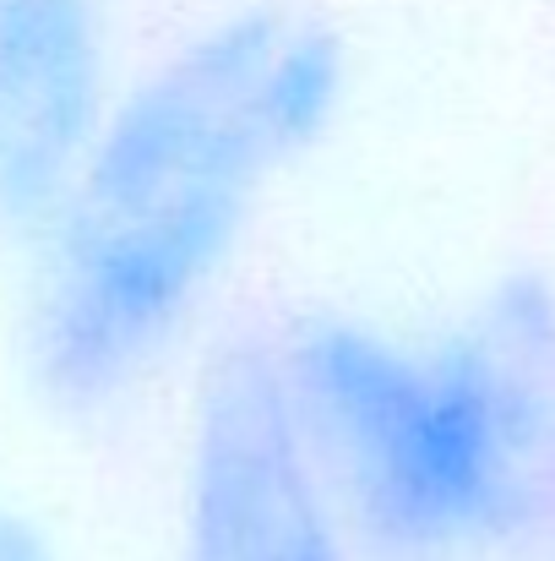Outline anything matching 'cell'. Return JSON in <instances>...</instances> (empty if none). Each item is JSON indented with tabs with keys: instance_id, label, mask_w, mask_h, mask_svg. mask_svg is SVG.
Masks as SVG:
<instances>
[{
	"instance_id": "obj_1",
	"label": "cell",
	"mask_w": 555,
	"mask_h": 561,
	"mask_svg": "<svg viewBox=\"0 0 555 561\" xmlns=\"http://www.w3.org/2000/svg\"><path fill=\"white\" fill-rule=\"evenodd\" d=\"M355 60L300 0H240L115 93V110L27 251L16 355L60 420L120 414L201 328L273 186L344 121Z\"/></svg>"
},
{
	"instance_id": "obj_2",
	"label": "cell",
	"mask_w": 555,
	"mask_h": 561,
	"mask_svg": "<svg viewBox=\"0 0 555 561\" xmlns=\"http://www.w3.org/2000/svg\"><path fill=\"white\" fill-rule=\"evenodd\" d=\"M366 561H523L555 540V284L507 273L403 333L305 311L267 339Z\"/></svg>"
},
{
	"instance_id": "obj_3",
	"label": "cell",
	"mask_w": 555,
	"mask_h": 561,
	"mask_svg": "<svg viewBox=\"0 0 555 561\" xmlns=\"http://www.w3.org/2000/svg\"><path fill=\"white\" fill-rule=\"evenodd\" d=\"M175 561H366L300 436L267 339L218 350L190 392Z\"/></svg>"
},
{
	"instance_id": "obj_4",
	"label": "cell",
	"mask_w": 555,
	"mask_h": 561,
	"mask_svg": "<svg viewBox=\"0 0 555 561\" xmlns=\"http://www.w3.org/2000/svg\"><path fill=\"white\" fill-rule=\"evenodd\" d=\"M104 0H0V245L27 256L120 93Z\"/></svg>"
},
{
	"instance_id": "obj_5",
	"label": "cell",
	"mask_w": 555,
	"mask_h": 561,
	"mask_svg": "<svg viewBox=\"0 0 555 561\" xmlns=\"http://www.w3.org/2000/svg\"><path fill=\"white\" fill-rule=\"evenodd\" d=\"M0 561H60V546L38 513L0 502Z\"/></svg>"
}]
</instances>
